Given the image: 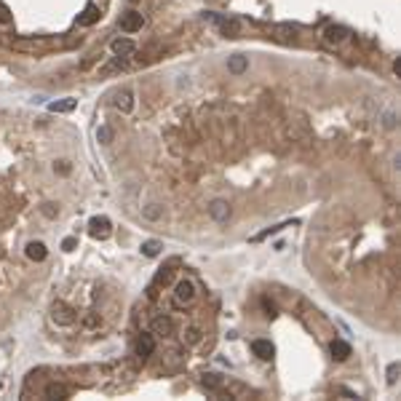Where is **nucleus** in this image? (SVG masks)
Here are the masks:
<instances>
[{
  "label": "nucleus",
  "instance_id": "obj_19",
  "mask_svg": "<svg viewBox=\"0 0 401 401\" xmlns=\"http://www.w3.org/2000/svg\"><path fill=\"white\" fill-rule=\"evenodd\" d=\"M161 249H163V241L150 238V241H145V244H142V254L145 257H158V254H161Z\"/></svg>",
  "mask_w": 401,
  "mask_h": 401
},
{
  "label": "nucleus",
  "instance_id": "obj_29",
  "mask_svg": "<svg viewBox=\"0 0 401 401\" xmlns=\"http://www.w3.org/2000/svg\"><path fill=\"white\" fill-rule=\"evenodd\" d=\"M54 169H59L62 174H70V163L67 161H59V166H54Z\"/></svg>",
  "mask_w": 401,
  "mask_h": 401
},
{
  "label": "nucleus",
  "instance_id": "obj_30",
  "mask_svg": "<svg viewBox=\"0 0 401 401\" xmlns=\"http://www.w3.org/2000/svg\"><path fill=\"white\" fill-rule=\"evenodd\" d=\"M97 324H99L97 316H88V319H86V326H97Z\"/></svg>",
  "mask_w": 401,
  "mask_h": 401
},
{
  "label": "nucleus",
  "instance_id": "obj_15",
  "mask_svg": "<svg viewBox=\"0 0 401 401\" xmlns=\"http://www.w3.org/2000/svg\"><path fill=\"white\" fill-rule=\"evenodd\" d=\"M249 67V59L244 57V54H233V57L228 59V70L233 72V75H241V72H246Z\"/></svg>",
  "mask_w": 401,
  "mask_h": 401
},
{
  "label": "nucleus",
  "instance_id": "obj_25",
  "mask_svg": "<svg viewBox=\"0 0 401 401\" xmlns=\"http://www.w3.org/2000/svg\"><path fill=\"white\" fill-rule=\"evenodd\" d=\"M396 120H398V115L393 113V110H388V113L382 115V126H385V128H396Z\"/></svg>",
  "mask_w": 401,
  "mask_h": 401
},
{
  "label": "nucleus",
  "instance_id": "obj_17",
  "mask_svg": "<svg viewBox=\"0 0 401 401\" xmlns=\"http://www.w3.org/2000/svg\"><path fill=\"white\" fill-rule=\"evenodd\" d=\"M273 35H276L278 40H284V43H292L297 38V30H294L292 24H276L273 27Z\"/></svg>",
  "mask_w": 401,
  "mask_h": 401
},
{
  "label": "nucleus",
  "instance_id": "obj_9",
  "mask_svg": "<svg viewBox=\"0 0 401 401\" xmlns=\"http://www.w3.org/2000/svg\"><path fill=\"white\" fill-rule=\"evenodd\" d=\"M209 214H211V219H214V222H228V217H230V206H228V201H222V198L211 201V203H209Z\"/></svg>",
  "mask_w": 401,
  "mask_h": 401
},
{
  "label": "nucleus",
  "instance_id": "obj_6",
  "mask_svg": "<svg viewBox=\"0 0 401 401\" xmlns=\"http://www.w3.org/2000/svg\"><path fill=\"white\" fill-rule=\"evenodd\" d=\"M348 35H350L348 27H342V24H329V27L324 30V40L337 46V43H342V40H348Z\"/></svg>",
  "mask_w": 401,
  "mask_h": 401
},
{
  "label": "nucleus",
  "instance_id": "obj_21",
  "mask_svg": "<svg viewBox=\"0 0 401 401\" xmlns=\"http://www.w3.org/2000/svg\"><path fill=\"white\" fill-rule=\"evenodd\" d=\"M113 139H115V131H113L107 123H102V126L97 128V142H99V145H113Z\"/></svg>",
  "mask_w": 401,
  "mask_h": 401
},
{
  "label": "nucleus",
  "instance_id": "obj_26",
  "mask_svg": "<svg viewBox=\"0 0 401 401\" xmlns=\"http://www.w3.org/2000/svg\"><path fill=\"white\" fill-rule=\"evenodd\" d=\"M398 372H401V369H398V361H393V364L388 367V385H396V380H398Z\"/></svg>",
  "mask_w": 401,
  "mask_h": 401
},
{
  "label": "nucleus",
  "instance_id": "obj_23",
  "mask_svg": "<svg viewBox=\"0 0 401 401\" xmlns=\"http://www.w3.org/2000/svg\"><path fill=\"white\" fill-rule=\"evenodd\" d=\"M198 340H201V332L195 329V326H188V329L182 332V342H185V345H195Z\"/></svg>",
  "mask_w": 401,
  "mask_h": 401
},
{
  "label": "nucleus",
  "instance_id": "obj_16",
  "mask_svg": "<svg viewBox=\"0 0 401 401\" xmlns=\"http://www.w3.org/2000/svg\"><path fill=\"white\" fill-rule=\"evenodd\" d=\"M97 19H99V8H97L94 3H88L86 8H83V14L78 16V24H80V27H91Z\"/></svg>",
  "mask_w": 401,
  "mask_h": 401
},
{
  "label": "nucleus",
  "instance_id": "obj_8",
  "mask_svg": "<svg viewBox=\"0 0 401 401\" xmlns=\"http://www.w3.org/2000/svg\"><path fill=\"white\" fill-rule=\"evenodd\" d=\"M24 254H27V259H32V262H43V259L49 257V249H46L43 241H30V244L24 246Z\"/></svg>",
  "mask_w": 401,
  "mask_h": 401
},
{
  "label": "nucleus",
  "instance_id": "obj_2",
  "mask_svg": "<svg viewBox=\"0 0 401 401\" xmlns=\"http://www.w3.org/2000/svg\"><path fill=\"white\" fill-rule=\"evenodd\" d=\"M51 321L59 324V326H72V324L78 321V313L72 310L70 305H64V302H54V307H51Z\"/></svg>",
  "mask_w": 401,
  "mask_h": 401
},
{
  "label": "nucleus",
  "instance_id": "obj_20",
  "mask_svg": "<svg viewBox=\"0 0 401 401\" xmlns=\"http://www.w3.org/2000/svg\"><path fill=\"white\" fill-rule=\"evenodd\" d=\"M201 19L206 22V24H211V27H217V30H222V27H225V22H228V16L214 14V11H203V14H201Z\"/></svg>",
  "mask_w": 401,
  "mask_h": 401
},
{
  "label": "nucleus",
  "instance_id": "obj_1",
  "mask_svg": "<svg viewBox=\"0 0 401 401\" xmlns=\"http://www.w3.org/2000/svg\"><path fill=\"white\" fill-rule=\"evenodd\" d=\"M195 300V284L190 278H180L174 284V302L176 305H190Z\"/></svg>",
  "mask_w": 401,
  "mask_h": 401
},
{
  "label": "nucleus",
  "instance_id": "obj_13",
  "mask_svg": "<svg viewBox=\"0 0 401 401\" xmlns=\"http://www.w3.org/2000/svg\"><path fill=\"white\" fill-rule=\"evenodd\" d=\"M153 350H155L153 334H142V337L137 340V356L139 359H147V356H153Z\"/></svg>",
  "mask_w": 401,
  "mask_h": 401
},
{
  "label": "nucleus",
  "instance_id": "obj_24",
  "mask_svg": "<svg viewBox=\"0 0 401 401\" xmlns=\"http://www.w3.org/2000/svg\"><path fill=\"white\" fill-rule=\"evenodd\" d=\"M11 19H14V14H11V8H8L3 0H0V24H11Z\"/></svg>",
  "mask_w": 401,
  "mask_h": 401
},
{
  "label": "nucleus",
  "instance_id": "obj_12",
  "mask_svg": "<svg viewBox=\"0 0 401 401\" xmlns=\"http://www.w3.org/2000/svg\"><path fill=\"white\" fill-rule=\"evenodd\" d=\"M75 107H78V99H75V97H67V99L49 102V113H72Z\"/></svg>",
  "mask_w": 401,
  "mask_h": 401
},
{
  "label": "nucleus",
  "instance_id": "obj_31",
  "mask_svg": "<svg viewBox=\"0 0 401 401\" xmlns=\"http://www.w3.org/2000/svg\"><path fill=\"white\" fill-rule=\"evenodd\" d=\"M393 72L401 78V59H396V62H393Z\"/></svg>",
  "mask_w": 401,
  "mask_h": 401
},
{
  "label": "nucleus",
  "instance_id": "obj_18",
  "mask_svg": "<svg viewBox=\"0 0 401 401\" xmlns=\"http://www.w3.org/2000/svg\"><path fill=\"white\" fill-rule=\"evenodd\" d=\"M203 388H209V390H222L225 388V377L222 375H217V372H209V375H203Z\"/></svg>",
  "mask_w": 401,
  "mask_h": 401
},
{
  "label": "nucleus",
  "instance_id": "obj_5",
  "mask_svg": "<svg viewBox=\"0 0 401 401\" xmlns=\"http://www.w3.org/2000/svg\"><path fill=\"white\" fill-rule=\"evenodd\" d=\"M134 105H137V102H134V88H128V86H126V88H120L118 94H115V107H118L123 115L131 113Z\"/></svg>",
  "mask_w": 401,
  "mask_h": 401
},
{
  "label": "nucleus",
  "instance_id": "obj_10",
  "mask_svg": "<svg viewBox=\"0 0 401 401\" xmlns=\"http://www.w3.org/2000/svg\"><path fill=\"white\" fill-rule=\"evenodd\" d=\"M251 350H254V356L262 359V361H270V359L276 356V348H273V342H270V340H254V342H251Z\"/></svg>",
  "mask_w": 401,
  "mask_h": 401
},
{
  "label": "nucleus",
  "instance_id": "obj_27",
  "mask_svg": "<svg viewBox=\"0 0 401 401\" xmlns=\"http://www.w3.org/2000/svg\"><path fill=\"white\" fill-rule=\"evenodd\" d=\"M284 228H289V222H286V225H276V228H270V230H262L259 236H254V241H262V238H268V236H273V233H281Z\"/></svg>",
  "mask_w": 401,
  "mask_h": 401
},
{
  "label": "nucleus",
  "instance_id": "obj_4",
  "mask_svg": "<svg viewBox=\"0 0 401 401\" xmlns=\"http://www.w3.org/2000/svg\"><path fill=\"white\" fill-rule=\"evenodd\" d=\"M110 51H113V57H118V59H128L137 51V46H134V40H128V38H115L113 43H110Z\"/></svg>",
  "mask_w": 401,
  "mask_h": 401
},
{
  "label": "nucleus",
  "instance_id": "obj_3",
  "mask_svg": "<svg viewBox=\"0 0 401 401\" xmlns=\"http://www.w3.org/2000/svg\"><path fill=\"white\" fill-rule=\"evenodd\" d=\"M142 27H145V16H142V11H134V8H131V11H126L123 16H120V30L128 32V35H131V32H139Z\"/></svg>",
  "mask_w": 401,
  "mask_h": 401
},
{
  "label": "nucleus",
  "instance_id": "obj_14",
  "mask_svg": "<svg viewBox=\"0 0 401 401\" xmlns=\"http://www.w3.org/2000/svg\"><path fill=\"white\" fill-rule=\"evenodd\" d=\"M329 350H332V359H334V361H345V359L350 356V342H345V340H332Z\"/></svg>",
  "mask_w": 401,
  "mask_h": 401
},
{
  "label": "nucleus",
  "instance_id": "obj_11",
  "mask_svg": "<svg viewBox=\"0 0 401 401\" xmlns=\"http://www.w3.org/2000/svg\"><path fill=\"white\" fill-rule=\"evenodd\" d=\"M153 334H158V337H171L174 334V321L169 319V316H158V319L153 321Z\"/></svg>",
  "mask_w": 401,
  "mask_h": 401
},
{
  "label": "nucleus",
  "instance_id": "obj_28",
  "mask_svg": "<svg viewBox=\"0 0 401 401\" xmlns=\"http://www.w3.org/2000/svg\"><path fill=\"white\" fill-rule=\"evenodd\" d=\"M75 244H78L75 238H64V241H62V249H64V251H72V249H75Z\"/></svg>",
  "mask_w": 401,
  "mask_h": 401
},
{
  "label": "nucleus",
  "instance_id": "obj_7",
  "mask_svg": "<svg viewBox=\"0 0 401 401\" xmlns=\"http://www.w3.org/2000/svg\"><path fill=\"white\" fill-rule=\"evenodd\" d=\"M110 228H113V225H110L107 217H91V222H88V233L94 238H99V241L110 236Z\"/></svg>",
  "mask_w": 401,
  "mask_h": 401
},
{
  "label": "nucleus",
  "instance_id": "obj_22",
  "mask_svg": "<svg viewBox=\"0 0 401 401\" xmlns=\"http://www.w3.org/2000/svg\"><path fill=\"white\" fill-rule=\"evenodd\" d=\"M46 396L49 398H67L70 390L64 385H59V382H51V385H46Z\"/></svg>",
  "mask_w": 401,
  "mask_h": 401
}]
</instances>
